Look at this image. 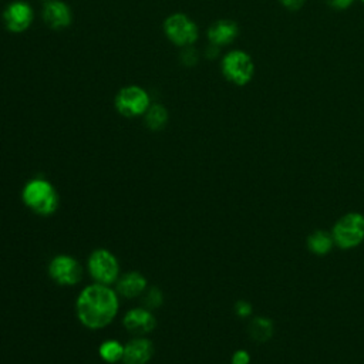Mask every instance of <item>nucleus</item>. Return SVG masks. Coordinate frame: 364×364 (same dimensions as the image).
<instances>
[{
  "label": "nucleus",
  "mask_w": 364,
  "mask_h": 364,
  "mask_svg": "<svg viewBox=\"0 0 364 364\" xmlns=\"http://www.w3.org/2000/svg\"><path fill=\"white\" fill-rule=\"evenodd\" d=\"M118 307V293L101 283L84 287L75 301V313L80 323L91 330H100L111 324Z\"/></svg>",
  "instance_id": "1"
},
{
  "label": "nucleus",
  "mask_w": 364,
  "mask_h": 364,
  "mask_svg": "<svg viewBox=\"0 0 364 364\" xmlns=\"http://www.w3.org/2000/svg\"><path fill=\"white\" fill-rule=\"evenodd\" d=\"M24 205L40 216L53 215L58 208V193L53 183L44 178L28 181L21 192Z\"/></svg>",
  "instance_id": "2"
},
{
  "label": "nucleus",
  "mask_w": 364,
  "mask_h": 364,
  "mask_svg": "<svg viewBox=\"0 0 364 364\" xmlns=\"http://www.w3.org/2000/svg\"><path fill=\"white\" fill-rule=\"evenodd\" d=\"M334 245L343 250H350L364 242V215L348 212L337 219L331 229Z\"/></svg>",
  "instance_id": "3"
},
{
  "label": "nucleus",
  "mask_w": 364,
  "mask_h": 364,
  "mask_svg": "<svg viewBox=\"0 0 364 364\" xmlns=\"http://www.w3.org/2000/svg\"><path fill=\"white\" fill-rule=\"evenodd\" d=\"M220 67L225 78L236 85L247 84L255 73V65L250 55L242 50L229 51L223 57Z\"/></svg>",
  "instance_id": "4"
},
{
  "label": "nucleus",
  "mask_w": 364,
  "mask_h": 364,
  "mask_svg": "<svg viewBox=\"0 0 364 364\" xmlns=\"http://www.w3.org/2000/svg\"><path fill=\"white\" fill-rule=\"evenodd\" d=\"M88 272L95 283L108 286L118 280L119 264L109 250L97 249L88 257Z\"/></svg>",
  "instance_id": "5"
},
{
  "label": "nucleus",
  "mask_w": 364,
  "mask_h": 364,
  "mask_svg": "<svg viewBox=\"0 0 364 364\" xmlns=\"http://www.w3.org/2000/svg\"><path fill=\"white\" fill-rule=\"evenodd\" d=\"M164 30L166 37L176 46L188 47L198 40V26L192 18L182 13L171 14L164 21Z\"/></svg>",
  "instance_id": "6"
},
{
  "label": "nucleus",
  "mask_w": 364,
  "mask_h": 364,
  "mask_svg": "<svg viewBox=\"0 0 364 364\" xmlns=\"http://www.w3.org/2000/svg\"><path fill=\"white\" fill-rule=\"evenodd\" d=\"M115 108L124 117H139L149 108V95L138 85L124 87L115 97Z\"/></svg>",
  "instance_id": "7"
},
{
  "label": "nucleus",
  "mask_w": 364,
  "mask_h": 364,
  "mask_svg": "<svg viewBox=\"0 0 364 364\" xmlns=\"http://www.w3.org/2000/svg\"><path fill=\"white\" fill-rule=\"evenodd\" d=\"M48 274L57 284L74 286L82 277V267L77 259L68 255H57L48 264Z\"/></svg>",
  "instance_id": "8"
},
{
  "label": "nucleus",
  "mask_w": 364,
  "mask_h": 364,
  "mask_svg": "<svg viewBox=\"0 0 364 364\" xmlns=\"http://www.w3.org/2000/svg\"><path fill=\"white\" fill-rule=\"evenodd\" d=\"M34 18L31 6L27 1L16 0L11 1L3 11V23L11 33L26 31Z\"/></svg>",
  "instance_id": "9"
},
{
  "label": "nucleus",
  "mask_w": 364,
  "mask_h": 364,
  "mask_svg": "<svg viewBox=\"0 0 364 364\" xmlns=\"http://www.w3.org/2000/svg\"><path fill=\"white\" fill-rule=\"evenodd\" d=\"M122 324L128 333L134 336H145L155 328L156 318L154 317L151 310L136 307L125 313L122 318Z\"/></svg>",
  "instance_id": "10"
},
{
  "label": "nucleus",
  "mask_w": 364,
  "mask_h": 364,
  "mask_svg": "<svg viewBox=\"0 0 364 364\" xmlns=\"http://www.w3.org/2000/svg\"><path fill=\"white\" fill-rule=\"evenodd\" d=\"M154 354V344L151 340L138 336L124 346V364H146Z\"/></svg>",
  "instance_id": "11"
},
{
  "label": "nucleus",
  "mask_w": 364,
  "mask_h": 364,
  "mask_svg": "<svg viewBox=\"0 0 364 364\" xmlns=\"http://www.w3.org/2000/svg\"><path fill=\"white\" fill-rule=\"evenodd\" d=\"M43 20L48 27L54 30H61L71 24L73 14L70 7L64 1L50 0L43 9Z\"/></svg>",
  "instance_id": "12"
},
{
  "label": "nucleus",
  "mask_w": 364,
  "mask_h": 364,
  "mask_svg": "<svg viewBox=\"0 0 364 364\" xmlns=\"http://www.w3.org/2000/svg\"><path fill=\"white\" fill-rule=\"evenodd\" d=\"M146 286L148 283L144 274H141L139 272H128L115 282V291L122 297L134 299L141 296L145 291Z\"/></svg>",
  "instance_id": "13"
},
{
  "label": "nucleus",
  "mask_w": 364,
  "mask_h": 364,
  "mask_svg": "<svg viewBox=\"0 0 364 364\" xmlns=\"http://www.w3.org/2000/svg\"><path fill=\"white\" fill-rule=\"evenodd\" d=\"M239 33V27L232 20H219L213 23L208 30V38L213 46H226L230 44Z\"/></svg>",
  "instance_id": "14"
},
{
  "label": "nucleus",
  "mask_w": 364,
  "mask_h": 364,
  "mask_svg": "<svg viewBox=\"0 0 364 364\" xmlns=\"http://www.w3.org/2000/svg\"><path fill=\"white\" fill-rule=\"evenodd\" d=\"M334 240L333 235L328 230H314L307 236V247L313 255L317 256H324L327 255L333 247H334Z\"/></svg>",
  "instance_id": "15"
},
{
  "label": "nucleus",
  "mask_w": 364,
  "mask_h": 364,
  "mask_svg": "<svg viewBox=\"0 0 364 364\" xmlns=\"http://www.w3.org/2000/svg\"><path fill=\"white\" fill-rule=\"evenodd\" d=\"M274 331L273 321L267 317H255L249 324V334L255 341L264 343L272 338Z\"/></svg>",
  "instance_id": "16"
},
{
  "label": "nucleus",
  "mask_w": 364,
  "mask_h": 364,
  "mask_svg": "<svg viewBox=\"0 0 364 364\" xmlns=\"http://www.w3.org/2000/svg\"><path fill=\"white\" fill-rule=\"evenodd\" d=\"M145 122L146 127L152 131L162 129L168 122V111L161 104L149 105V108L145 112Z\"/></svg>",
  "instance_id": "17"
},
{
  "label": "nucleus",
  "mask_w": 364,
  "mask_h": 364,
  "mask_svg": "<svg viewBox=\"0 0 364 364\" xmlns=\"http://www.w3.org/2000/svg\"><path fill=\"white\" fill-rule=\"evenodd\" d=\"M98 354L105 363L114 364V363H118L119 360H122L124 346L117 340H105L104 343H101V346L98 348Z\"/></svg>",
  "instance_id": "18"
},
{
  "label": "nucleus",
  "mask_w": 364,
  "mask_h": 364,
  "mask_svg": "<svg viewBox=\"0 0 364 364\" xmlns=\"http://www.w3.org/2000/svg\"><path fill=\"white\" fill-rule=\"evenodd\" d=\"M164 303V294L159 287H152L145 296V304L148 309H158Z\"/></svg>",
  "instance_id": "19"
},
{
  "label": "nucleus",
  "mask_w": 364,
  "mask_h": 364,
  "mask_svg": "<svg viewBox=\"0 0 364 364\" xmlns=\"http://www.w3.org/2000/svg\"><path fill=\"white\" fill-rule=\"evenodd\" d=\"M252 311H253V307H252V304L249 301L237 300L235 303V313H236V316L245 318V317H249L252 314Z\"/></svg>",
  "instance_id": "20"
},
{
  "label": "nucleus",
  "mask_w": 364,
  "mask_h": 364,
  "mask_svg": "<svg viewBox=\"0 0 364 364\" xmlns=\"http://www.w3.org/2000/svg\"><path fill=\"white\" fill-rule=\"evenodd\" d=\"M181 60H182V63H183L185 65L191 67V65H195V64L198 63V54H196V51H195L192 47L188 46V47H185V50L182 51Z\"/></svg>",
  "instance_id": "21"
},
{
  "label": "nucleus",
  "mask_w": 364,
  "mask_h": 364,
  "mask_svg": "<svg viewBox=\"0 0 364 364\" xmlns=\"http://www.w3.org/2000/svg\"><path fill=\"white\" fill-rule=\"evenodd\" d=\"M250 363V354L246 350H236L232 355L230 364H249Z\"/></svg>",
  "instance_id": "22"
},
{
  "label": "nucleus",
  "mask_w": 364,
  "mask_h": 364,
  "mask_svg": "<svg viewBox=\"0 0 364 364\" xmlns=\"http://www.w3.org/2000/svg\"><path fill=\"white\" fill-rule=\"evenodd\" d=\"M280 3L286 9H289L291 11H296V10H299L304 4V0H280Z\"/></svg>",
  "instance_id": "23"
},
{
  "label": "nucleus",
  "mask_w": 364,
  "mask_h": 364,
  "mask_svg": "<svg viewBox=\"0 0 364 364\" xmlns=\"http://www.w3.org/2000/svg\"><path fill=\"white\" fill-rule=\"evenodd\" d=\"M327 1H328V4H330L333 9L343 10V9L350 7L355 0H327Z\"/></svg>",
  "instance_id": "24"
},
{
  "label": "nucleus",
  "mask_w": 364,
  "mask_h": 364,
  "mask_svg": "<svg viewBox=\"0 0 364 364\" xmlns=\"http://www.w3.org/2000/svg\"><path fill=\"white\" fill-rule=\"evenodd\" d=\"M47 1H50V0H47Z\"/></svg>",
  "instance_id": "25"
},
{
  "label": "nucleus",
  "mask_w": 364,
  "mask_h": 364,
  "mask_svg": "<svg viewBox=\"0 0 364 364\" xmlns=\"http://www.w3.org/2000/svg\"><path fill=\"white\" fill-rule=\"evenodd\" d=\"M361 1H364V0H361Z\"/></svg>",
  "instance_id": "26"
}]
</instances>
